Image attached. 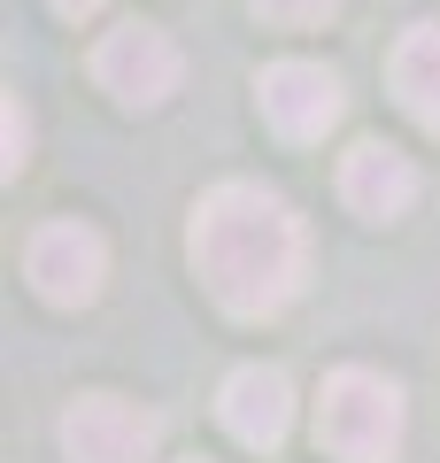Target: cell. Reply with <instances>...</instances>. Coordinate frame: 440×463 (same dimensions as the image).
I'll list each match as a JSON object with an SVG mask.
<instances>
[{"instance_id":"6da1fadb","label":"cell","mask_w":440,"mask_h":463,"mask_svg":"<svg viewBox=\"0 0 440 463\" xmlns=\"http://www.w3.org/2000/svg\"><path fill=\"white\" fill-rule=\"evenodd\" d=\"M194 270L232 317H278L310 270V224L271 185H216L194 209Z\"/></svg>"},{"instance_id":"7a4b0ae2","label":"cell","mask_w":440,"mask_h":463,"mask_svg":"<svg viewBox=\"0 0 440 463\" xmlns=\"http://www.w3.org/2000/svg\"><path fill=\"white\" fill-rule=\"evenodd\" d=\"M317 448L340 463H394L402 448V386L387 371L340 364L317 394Z\"/></svg>"},{"instance_id":"3957f363","label":"cell","mask_w":440,"mask_h":463,"mask_svg":"<svg viewBox=\"0 0 440 463\" xmlns=\"http://www.w3.org/2000/svg\"><path fill=\"white\" fill-rule=\"evenodd\" d=\"M24 279L54 309H85L100 294V279H109V240L93 224H78V216H54V224L32 232V248H24Z\"/></svg>"},{"instance_id":"277c9868","label":"cell","mask_w":440,"mask_h":463,"mask_svg":"<svg viewBox=\"0 0 440 463\" xmlns=\"http://www.w3.org/2000/svg\"><path fill=\"white\" fill-rule=\"evenodd\" d=\"M93 78L109 85L124 109H163V100L178 93V78H186V54H178V39L155 32V24H116L93 47Z\"/></svg>"},{"instance_id":"5b68a950","label":"cell","mask_w":440,"mask_h":463,"mask_svg":"<svg viewBox=\"0 0 440 463\" xmlns=\"http://www.w3.org/2000/svg\"><path fill=\"white\" fill-rule=\"evenodd\" d=\"M263 93V124H271L278 139H293V147H310V139H325L332 124H340L348 93H340V70L325 62H301V54H286V62H271L255 78Z\"/></svg>"},{"instance_id":"8992f818","label":"cell","mask_w":440,"mask_h":463,"mask_svg":"<svg viewBox=\"0 0 440 463\" xmlns=\"http://www.w3.org/2000/svg\"><path fill=\"white\" fill-rule=\"evenodd\" d=\"M155 417L124 394H78L62 410V456L70 463H147L155 456Z\"/></svg>"},{"instance_id":"52a82bcc","label":"cell","mask_w":440,"mask_h":463,"mask_svg":"<svg viewBox=\"0 0 440 463\" xmlns=\"http://www.w3.org/2000/svg\"><path fill=\"white\" fill-rule=\"evenodd\" d=\"M216 417H225V432H232L240 448L271 456V448L293 432V386H286V371L240 364V371L225 379V394H216Z\"/></svg>"},{"instance_id":"ba28073f","label":"cell","mask_w":440,"mask_h":463,"mask_svg":"<svg viewBox=\"0 0 440 463\" xmlns=\"http://www.w3.org/2000/svg\"><path fill=\"white\" fill-rule=\"evenodd\" d=\"M340 201L356 216H371V224H387V216H402L417 201V163L402 147H387V139H356L340 163Z\"/></svg>"},{"instance_id":"9c48e42d","label":"cell","mask_w":440,"mask_h":463,"mask_svg":"<svg viewBox=\"0 0 440 463\" xmlns=\"http://www.w3.org/2000/svg\"><path fill=\"white\" fill-rule=\"evenodd\" d=\"M387 85H394V100H402V109L417 116L425 132H440V16L409 24V32L394 39Z\"/></svg>"},{"instance_id":"30bf717a","label":"cell","mask_w":440,"mask_h":463,"mask_svg":"<svg viewBox=\"0 0 440 463\" xmlns=\"http://www.w3.org/2000/svg\"><path fill=\"white\" fill-rule=\"evenodd\" d=\"M255 16H263V24H286V32H301V24L340 16V0H255Z\"/></svg>"},{"instance_id":"8fae6325","label":"cell","mask_w":440,"mask_h":463,"mask_svg":"<svg viewBox=\"0 0 440 463\" xmlns=\"http://www.w3.org/2000/svg\"><path fill=\"white\" fill-rule=\"evenodd\" d=\"M0 139H8V155H0V170L16 178L24 163H32V116H24V100L8 93V109H0Z\"/></svg>"},{"instance_id":"7c38bea8","label":"cell","mask_w":440,"mask_h":463,"mask_svg":"<svg viewBox=\"0 0 440 463\" xmlns=\"http://www.w3.org/2000/svg\"><path fill=\"white\" fill-rule=\"evenodd\" d=\"M62 16H93V8H109V0H54Z\"/></svg>"}]
</instances>
